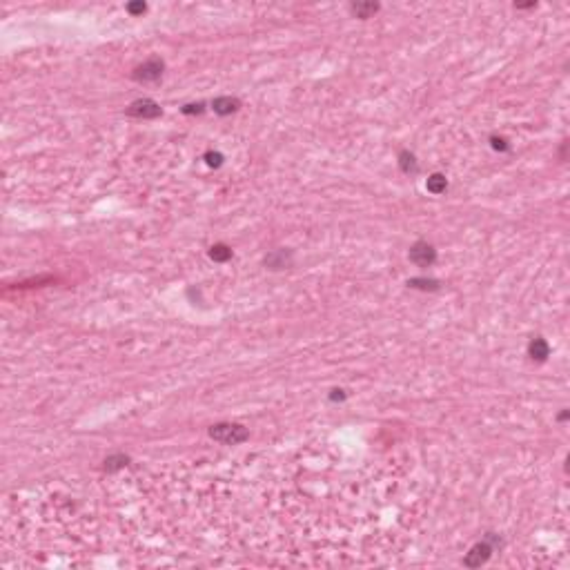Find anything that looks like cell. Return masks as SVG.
Returning <instances> with one entry per match:
<instances>
[{
	"label": "cell",
	"mask_w": 570,
	"mask_h": 570,
	"mask_svg": "<svg viewBox=\"0 0 570 570\" xmlns=\"http://www.w3.org/2000/svg\"><path fill=\"white\" fill-rule=\"evenodd\" d=\"M210 434L216 439V441L227 443V445L241 443L250 437V432H247L243 426H238V423H219V426H214L210 430Z\"/></svg>",
	"instance_id": "1"
},
{
	"label": "cell",
	"mask_w": 570,
	"mask_h": 570,
	"mask_svg": "<svg viewBox=\"0 0 570 570\" xmlns=\"http://www.w3.org/2000/svg\"><path fill=\"white\" fill-rule=\"evenodd\" d=\"M410 258H412L414 263H417V265L426 267V265H432V263H434V258H437V252H434V247L430 245V243L419 241V243H414V245H412Z\"/></svg>",
	"instance_id": "2"
},
{
	"label": "cell",
	"mask_w": 570,
	"mask_h": 570,
	"mask_svg": "<svg viewBox=\"0 0 570 570\" xmlns=\"http://www.w3.org/2000/svg\"><path fill=\"white\" fill-rule=\"evenodd\" d=\"M129 116H138V118H156L160 116V107L154 101H136L129 107Z\"/></svg>",
	"instance_id": "3"
},
{
	"label": "cell",
	"mask_w": 570,
	"mask_h": 570,
	"mask_svg": "<svg viewBox=\"0 0 570 570\" xmlns=\"http://www.w3.org/2000/svg\"><path fill=\"white\" fill-rule=\"evenodd\" d=\"M160 74H163V63L154 58V60H147V63H143L138 67L134 78L136 80H156V78H160Z\"/></svg>",
	"instance_id": "4"
},
{
	"label": "cell",
	"mask_w": 570,
	"mask_h": 570,
	"mask_svg": "<svg viewBox=\"0 0 570 570\" xmlns=\"http://www.w3.org/2000/svg\"><path fill=\"white\" fill-rule=\"evenodd\" d=\"M492 554V548L488 546V543H477V546L472 548V550L468 552V557H465V566H481V563H486L490 559Z\"/></svg>",
	"instance_id": "5"
},
{
	"label": "cell",
	"mask_w": 570,
	"mask_h": 570,
	"mask_svg": "<svg viewBox=\"0 0 570 570\" xmlns=\"http://www.w3.org/2000/svg\"><path fill=\"white\" fill-rule=\"evenodd\" d=\"M236 107H238V101H236V98L223 96V98H216V101H214V112H216V114H223V116H225V114H232V112L236 110Z\"/></svg>",
	"instance_id": "6"
},
{
	"label": "cell",
	"mask_w": 570,
	"mask_h": 570,
	"mask_svg": "<svg viewBox=\"0 0 570 570\" xmlns=\"http://www.w3.org/2000/svg\"><path fill=\"white\" fill-rule=\"evenodd\" d=\"M548 354H550V348H548V343L543 339H535L530 343V356H532V359L543 361Z\"/></svg>",
	"instance_id": "7"
},
{
	"label": "cell",
	"mask_w": 570,
	"mask_h": 570,
	"mask_svg": "<svg viewBox=\"0 0 570 570\" xmlns=\"http://www.w3.org/2000/svg\"><path fill=\"white\" fill-rule=\"evenodd\" d=\"M376 9H379V5H376V3H356V5H352V12H354L359 18L372 16Z\"/></svg>",
	"instance_id": "8"
},
{
	"label": "cell",
	"mask_w": 570,
	"mask_h": 570,
	"mask_svg": "<svg viewBox=\"0 0 570 570\" xmlns=\"http://www.w3.org/2000/svg\"><path fill=\"white\" fill-rule=\"evenodd\" d=\"M288 261H290V258H288V254H285L283 250H281V252L269 254V256L265 258V263H267V265L272 267V269H281V267H285V265H288Z\"/></svg>",
	"instance_id": "9"
},
{
	"label": "cell",
	"mask_w": 570,
	"mask_h": 570,
	"mask_svg": "<svg viewBox=\"0 0 570 570\" xmlns=\"http://www.w3.org/2000/svg\"><path fill=\"white\" fill-rule=\"evenodd\" d=\"M445 187H448V183L441 174H434L428 178V192H432V194H441V192H445Z\"/></svg>",
	"instance_id": "10"
},
{
	"label": "cell",
	"mask_w": 570,
	"mask_h": 570,
	"mask_svg": "<svg viewBox=\"0 0 570 570\" xmlns=\"http://www.w3.org/2000/svg\"><path fill=\"white\" fill-rule=\"evenodd\" d=\"M399 163H401V169L403 172H417V158H414V154L410 152H401L399 154Z\"/></svg>",
	"instance_id": "11"
},
{
	"label": "cell",
	"mask_w": 570,
	"mask_h": 570,
	"mask_svg": "<svg viewBox=\"0 0 570 570\" xmlns=\"http://www.w3.org/2000/svg\"><path fill=\"white\" fill-rule=\"evenodd\" d=\"M210 256L214 258V261H227V258L232 256V250L227 245H214L210 252Z\"/></svg>",
	"instance_id": "12"
},
{
	"label": "cell",
	"mask_w": 570,
	"mask_h": 570,
	"mask_svg": "<svg viewBox=\"0 0 570 570\" xmlns=\"http://www.w3.org/2000/svg\"><path fill=\"white\" fill-rule=\"evenodd\" d=\"M125 463H127V457L118 454V457H110V459L105 461V468H107V470H116V468H123Z\"/></svg>",
	"instance_id": "13"
},
{
	"label": "cell",
	"mask_w": 570,
	"mask_h": 570,
	"mask_svg": "<svg viewBox=\"0 0 570 570\" xmlns=\"http://www.w3.org/2000/svg\"><path fill=\"white\" fill-rule=\"evenodd\" d=\"M408 285H412V288H421V290H434L437 288V281H426V278H412V281H408Z\"/></svg>",
	"instance_id": "14"
},
{
	"label": "cell",
	"mask_w": 570,
	"mask_h": 570,
	"mask_svg": "<svg viewBox=\"0 0 570 570\" xmlns=\"http://www.w3.org/2000/svg\"><path fill=\"white\" fill-rule=\"evenodd\" d=\"M205 158H207V165H214V167H219V165H221V154H212L210 152Z\"/></svg>",
	"instance_id": "15"
},
{
	"label": "cell",
	"mask_w": 570,
	"mask_h": 570,
	"mask_svg": "<svg viewBox=\"0 0 570 570\" xmlns=\"http://www.w3.org/2000/svg\"><path fill=\"white\" fill-rule=\"evenodd\" d=\"M129 12L132 14H143L145 12V5L141 3V5H129Z\"/></svg>",
	"instance_id": "16"
}]
</instances>
